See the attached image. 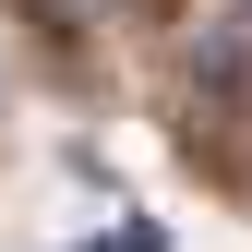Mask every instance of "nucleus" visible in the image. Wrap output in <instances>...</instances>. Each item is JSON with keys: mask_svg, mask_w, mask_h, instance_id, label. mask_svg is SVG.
I'll return each mask as SVG.
<instances>
[{"mask_svg": "<svg viewBox=\"0 0 252 252\" xmlns=\"http://www.w3.org/2000/svg\"><path fill=\"white\" fill-rule=\"evenodd\" d=\"M120 12H168V0H120Z\"/></svg>", "mask_w": 252, "mask_h": 252, "instance_id": "1", "label": "nucleus"}]
</instances>
